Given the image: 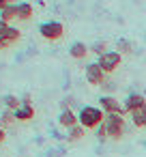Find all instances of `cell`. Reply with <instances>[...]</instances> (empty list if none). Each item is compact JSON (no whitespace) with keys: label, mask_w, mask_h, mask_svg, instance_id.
<instances>
[{"label":"cell","mask_w":146,"mask_h":157,"mask_svg":"<svg viewBox=\"0 0 146 157\" xmlns=\"http://www.w3.org/2000/svg\"><path fill=\"white\" fill-rule=\"evenodd\" d=\"M35 118V108L32 105H22L17 112H15V121H20V123H28V121H32Z\"/></svg>","instance_id":"cell-11"},{"label":"cell","mask_w":146,"mask_h":157,"mask_svg":"<svg viewBox=\"0 0 146 157\" xmlns=\"http://www.w3.org/2000/svg\"><path fill=\"white\" fill-rule=\"evenodd\" d=\"M7 28H9V24H7V22H2V20H0V37H2V35H5V30H7Z\"/></svg>","instance_id":"cell-24"},{"label":"cell","mask_w":146,"mask_h":157,"mask_svg":"<svg viewBox=\"0 0 146 157\" xmlns=\"http://www.w3.org/2000/svg\"><path fill=\"white\" fill-rule=\"evenodd\" d=\"M116 48H118V52H120V54H129V52L133 50V48H131V43H129L127 39H118V41H116Z\"/></svg>","instance_id":"cell-19"},{"label":"cell","mask_w":146,"mask_h":157,"mask_svg":"<svg viewBox=\"0 0 146 157\" xmlns=\"http://www.w3.org/2000/svg\"><path fill=\"white\" fill-rule=\"evenodd\" d=\"M90 52V48H86V43H82V41H75V43H71L69 45V56L71 58H86V54Z\"/></svg>","instance_id":"cell-9"},{"label":"cell","mask_w":146,"mask_h":157,"mask_svg":"<svg viewBox=\"0 0 146 157\" xmlns=\"http://www.w3.org/2000/svg\"><path fill=\"white\" fill-rule=\"evenodd\" d=\"M5 39H9L11 43H17V39H20V30L17 28H13V26H9L7 30H5V35H2Z\"/></svg>","instance_id":"cell-18"},{"label":"cell","mask_w":146,"mask_h":157,"mask_svg":"<svg viewBox=\"0 0 146 157\" xmlns=\"http://www.w3.org/2000/svg\"><path fill=\"white\" fill-rule=\"evenodd\" d=\"M0 127H2V121H0Z\"/></svg>","instance_id":"cell-27"},{"label":"cell","mask_w":146,"mask_h":157,"mask_svg":"<svg viewBox=\"0 0 146 157\" xmlns=\"http://www.w3.org/2000/svg\"><path fill=\"white\" fill-rule=\"evenodd\" d=\"M99 103H101V110L105 112V114H127V110H125V105L116 99V97H112V95H103L101 99H99Z\"/></svg>","instance_id":"cell-5"},{"label":"cell","mask_w":146,"mask_h":157,"mask_svg":"<svg viewBox=\"0 0 146 157\" xmlns=\"http://www.w3.org/2000/svg\"><path fill=\"white\" fill-rule=\"evenodd\" d=\"M32 17V5L30 2H17V20H30Z\"/></svg>","instance_id":"cell-12"},{"label":"cell","mask_w":146,"mask_h":157,"mask_svg":"<svg viewBox=\"0 0 146 157\" xmlns=\"http://www.w3.org/2000/svg\"><path fill=\"white\" fill-rule=\"evenodd\" d=\"M58 125H62V127L71 129V127L80 125V118H77V114H73L71 110H62V112L58 114Z\"/></svg>","instance_id":"cell-8"},{"label":"cell","mask_w":146,"mask_h":157,"mask_svg":"<svg viewBox=\"0 0 146 157\" xmlns=\"http://www.w3.org/2000/svg\"><path fill=\"white\" fill-rule=\"evenodd\" d=\"M13 43L9 41V39H5V37H0V50H7V48H11Z\"/></svg>","instance_id":"cell-22"},{"label":"cell","mask_w":146,"mask_h":157,"mask_svg":"<svg viewBox=\"0 0 146 157\" xmlns=\"http://www.w3.org/2000/svg\"><path fill=\"white\" fill-rule=\"evenodd\" d=\"M97 63H99V67H101L105 73H112V71H116V69L120 67V63H122V54L110 50V52H105L103 56H99Z\"/></svg>","instance_id":"cell-4"},{"label":"cell","mask_w":146,"mask_h":157,"mask_svg":"<svg viewBox=\"0 0 146 157\" xmlns=\"http://www.w3.org/2000/svg\"><path fill=\"white\" fill-rule=\"evenodd\" d=\"M105 127H107V136L112 140H120L125 136V118L122 114H105Z\"/></svg>","instance_id":"cell-2"},{"label":"cell","mask_w":146,"mask_h":157,"mask_svg":"<svg viewBox=\"0 0 146 157\" xmlns=\"http://www.w3.org/2000/svg\"><path fill=\"white\" fill-rule=\"evenodd\" d=\"M95 131H97V140H101V142L110 138V136H107V127H105V123H101V125H99Z\"/></svg>","instance_id":"cell-20"},{"label":"cell","mask_w":146,"mask_h":157,"mask_svg":"<svg viewBox=\"0 0 146 157\" xmlns=\"http://www.w3.org/2000/svg\"><path fill=\"white\" fill-rule=\"evenodd\" d=\"M80 118V125L84 129H97L103 121H105V112L101 108H95V105H84L77 114Z\"/></svg>","instance_id":"cell-1"},{"label":"cell","mask_w":146,"mask_h":157,"mask_svg":"<svg viewBox=\"0 0 146 157\" xmlns=\"http://www.w3.org/2000/svg\"><path fill=\"white\" fill-rule=\"evenodd\" d=\"M84 133H86V129H84L82 125H75V127H71V129H69V133H67V140H69V142H77V140H80Z\"/></svg>","instance_id":"cell-15"},{"label":"cell","mask_w":146,"mask_h":157,"mask_svg":"<svg viewBox=\"0 0 146 157\" xmlns=\"http://www.w3.org/2000/svg\"><path fill=\"white\" fill-rule=\"evenodd\" d=\"M131 121H133L135 127H146V105L135 110V112H131Z\"/></svg>","instance_id":"cell-13"},{"label":"cell","mask_w":146,"mask_h":157,"mask_svg":"<svg viewBox=\"0 0 146 157\" xmlns=\"http://www.w3.org/2000/svg\"><path fill=\"white\" fill-rule=\"evenodd\" d=\"M22 105H30V95H24L22 97Z\"/></svg>","instance_id":"cell-26"},{"label":"cell","mask_w":146,"mask_h":157,"mask_svg":"<svg viewBox=\"0 0 146 157\" xmlns=\"http://www.w3.org/2000/svg\"><path fill=\"white\" fill-rule=\"evenodd\" d=\"M9 5H15V0H0V11H2L5 7H9Z\"/></svg>","instance_id":"cell-23"},{"label":"cell","mask_w":146,"mask_h":157,"mask_svg":"<svg viewBox=\"0 0 146 157\" xmlns=\"http://www.w3.org/2000/svg\"><path fill=\"white\" fill-rule=\"evenodd\" d=\"M0 121H2V127H7V125H13V123H15V112H11V110H5L2 114H0Z\"/></svg>","instance_id":"cell-17"},{"label":"cell","mask_w":146,"mask_h":157,"mask_svg":"<svg viewBox=\"0 0 146 157\" xmlns=\"http://www.w3.org/2000/svg\"><path fill=\"white\" fill-rule=\"evenodd\" d=\"M39 35L45 39V41H58L62 35H65V26L60 22H43L39 26Z\"/></svg>","instance_id":"cell-3"},{"label":"cell","mask_w":146,"mask_h":157,"mask_svg":"<svg viewBox=\"0 0 146 157\" xmlns=\"http://www.w3.org/2000/svg\"><path fill=\"white\" fill-rule=\"evenodd\" d=\"M90 52L97 54V56H103V54L107 52V43H105V41H95V43L90 45Z\"/></svg>","instance_id":"cell-16"},{"label":"cell","mask_w":146,"mask_h":157,"mask_svg":"<svg viewBox=\"0 0 146 157\" xmlns=\"http://www.w3.org/2000/svg\"><path fill=\"white\" fill-rule=\"evenodd\" d=\"M17 17V5H9V7H5L2 11H0V20L2 22H11V20H15Z\"/></svg>","instance_id":"cell-14"},{"label":"cell","mask_w":146,"mask_h":157,"mask_svg":"<svg viewBox=\"0 0 146 157\" xmlns=\"http://www.w3.org/2000/svg\"><path fill=\"white\" fill-rule=\"evenodd\" d=\"M105 75H107V73L99 67V63H88V65H86V82H88V84L99 86V84L105 82Z\"/></svg>","instance_id":"cell-6"},{"label":"cell","mask_w":146,"mask_h":157,"mask_svg":"<svg viewBox=\"0 0 146 157\" xmlns=\"http://www.w3.org/2000/svg\"><path fill=\"white\" fill-rule=\"evenodd\" d=\"M0 103L5 105V110H11V112H17L22 108V99H17L15 95H5L0 99Z\"/></svg>","instance_id":"cell-10"},{"label":"cell","mask_w":146,"mask_h":157,"mask_svg":"<svg viewBox=\"0 0 146 157\" xmlns=\"http://www.w3.org/2000/svg\"><path fill=\"white\" fill-rule=\"evenodd\" d=\"M71 103H73V99H71V97H67V99H62V101H60L62 110H71Z\"/></svg>","instance_id":"cell-21"},{"label":"cell","mask_w":146,"mask_h":157,"mask_svg":"<svg viewBox=\"0 0 146 157\" xmlns=\"http://www.w3.org/2000/svg\"><path fill=\"white\" fill-rule=\"evenodd\" d=\"M122 105H125L127 114H131V112H135V110H140V108L146 105V97L140 95V93H131V95H127V99L122 101Z\"/></svg>","instance_id":"cell-7"},{"label":"cell","mask_w":146,"mask_h":157,"mask_svg":"<svg viewBox=\"0 0 146 157\" xmlns=\"http://www.w3.org/2000/svg\"><path fill=\"white\" fill-rule=\"evenodd\" d=\"M7 140V133H5V127H0V144Z\"/></svg>","instance_id":"cell-25"}]
</instances>
